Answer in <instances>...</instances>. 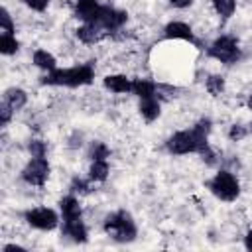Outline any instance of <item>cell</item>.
I'll return each mask as SVG.
<instances>
[{
	"label": "cell",
	"mask_w": 252,
	"mask_h": 252,
	"mask_svg": "<svg viewBox=\"0 0 252 252\" xmlns=\"http://www.w3.org/2000/svg\"><path fill=\"white\" fill-rule=\"evenodd\" d=\"M209 132H211V120L201 118L191 130L175 132L165 142V148L175 156H183V154H191V152L201 154L209 146Z\"/></svg>",
	"instance_id": "cell-1"
},
{
	"label": "cell",
	"mask_w": 252,
	"mask_h": 252,
	"mask_svg": "<svg viewBox=\"0 0 252 252\" xmlns=\"http://www.w3.org/2000/svg\"><path fill=\"white\" fill-rule=\"evenodd\" d=\"M93 79H94V69L91 65H79L71 69H53L41 79V83L53 87H81V85H89Z\"/></svg>",
	"instance_id": "cell-2"
},
{
	"label": "cell",
	"mask_w": 252,
	"mask_h": 252,
	"mask_svg": "<svg viewBox=\"0 0 252 252\" xmlns=\"http://www.w3.org/2000/svg\"><path fill=\"white\" fill-rule=\"evenodd\" d=\"M104 230L118 242H130L136 238V224L126 211H116L106 217L104 220Z\"/></svg>",
	"instance_id": "cell-3"
},
{
	"label": "cell",
	"mask_w": 252,
	"mask_h": 252,
	"mask_svg": "<svg viewBox=\"0 0 252 252\" xmlns=\"http://www.w3.org/2000/svg\"><path fill=\"white\" fill-rule=\"evenodd\" d=\"M209 189L215 197H219L220 201H234L240 193V185L238 179L234 177V173L220 169L211 181H209Z\"/></svg>",
	"instance_id": "cell-4"
},
{
	"label": "cell",
	"mask_w": 252,
	"mask_h": 252,
	"mask_svg": "<svg viewBox=\"0 0 252 252\" xmlns=\"http://www.w3.org/2000/svg\"><path fill=\"white\" fill-rule=\"evenodd\" d=\"M209 55L215 57L217 61L220 63H226V65H232L240 59V47H238V41L230 35H222L219 39L213 41V45L209 47Z\"/></svg>",
	"instance_id": "cell-5"
},
{
	"label": "cell",
	"mask_w": 252,
	"mask_h": 252,
	"mask_svg": "<svg viewBox=\"0 0 252 252\" xmlns=\"http://www.w3.org/2000/svg\"><path fill=\"white\" fill-rule=\"evenodd\" d=\"M24 219L30 226L39 228V230H53L59 222V217L53 209L47 207H37V209H30L24 213Z\"/></svg>",
	"instance_id": "cell-6"
},
{
	"label": "cell",
	"mask_w": 252,
	"mask_h": 252,
	"mask_svg": "<svg viewBox=\"0 0 252 252\" xmlns=\"http://www.w3.org/2000/svg\"><path fill=\"white\" fill-rule=\"evenodd\" d=\"M22 177L30 185L43 187L45 181H47V177H49V163H47V159L45 158H32L28 161V165L24 167Z\"/></svg>",
	"instance_id": "cell-7"
},
{
	"label": "cell",
	"mask_w": 252,
	"mask_h": 252,
	"mask_svg": "<svg viewBox=\"0 0 252 252\" xmlns=\"http://www.w3.org/2000/svg\"><path fill=\"white\" fill-rule=\"evenodd\" d=\"M124 22H126V12L114 10V8H110V6H100L98 12H96V16H94V20H93L91 24L100 26V28L108 33V32H114V30L122 28Z\"/></svg>",
	"instance_id": "cell-8"
},
{
	"label": "cell",
	"mask_w": 252,
	"mask_h": 252,
	"mask_svg": "<svg viewBox=\"0 0 252 252\" xmlns=\"http://www.w3.org/2000/svg\"><path fill=\"white\" fill-rule=\"evenodd\" d=\"M104 35H106V32L100 26L91 24V22H85L81 28H77V37L83 43H98Z\"/></svg>",
	"instance_id": "cell-9"
},
{
	"label": "cell",
	"mask_w": 252,
	"mask_h": 252,
	"mask_svg": "<svg viewBox=\"0 0 252 252\" xmlns=\"http://www.w3.org/2000/svg\"><path fill=\"white\" fill-rule=\"evenodd\" d=\"M163 32H165V37H169V39H185V41H191V43L195 41L193 30L183 22H169Z\"/></svg>",
	"instance_id": "cell-10"
},
{
	"label": "cell",
	"mask_w": 252,
	"mask_h": 252,
	"mask_svg": "<svg viewBox=\"0 0 252 252\" xmlns=\"http://www.w3.org/2000/svg\"><path fill=\"white\" fill-rule=\"evenodd\" d=\"M75 2V16L83 22H93L100 4L96 0H73Z\"/></svg>",
	"instance_id": "cell-11"
},
{
	"label": "cell",
	"mask_w": 252,
	"mask_h": 252,
	"mask_svg": "<svg viewBox=\"0 0 252 252\" xmlns=\"http://www.w3.org/2000/svg\"><path fill=\"white\" fill-rule=\"evenodd\" d=\"M63 234L69 236L73 242H87V226L81 219L77 220H63Z\"/></svg>",
	"instance_id": "cell-12"
},
{
	"label": "cell",
	"mask_w": 252,
	"mask_h": 252,
	"mask_svg": "<svg viewBox=\"0 0 252 252\" xmlns=\"http://www.w3.org/2000/svg\"><path fill=\"white\" fill-rule=\"evenodd\" d=\"M104 87L112 93H130L132 81L126 75H108V77H104Z\"/></svg>",
	"instance_id": "cell-13"
},
{
	"label": "cell",
	"mask_w": 252,
	"mask_h": 252,
	"mask_svg": "<svg viewBox=\"0 0 252 252\" xmlns=\"http://www.w3.org/2000/svg\"><path fill=\"white\" fill-rule=\"evenodd\" d=\"M59 207H61L63 220H77V219H81V205H79V201L75 197H71V195L63 197Z\"/></svg>",
	"instance_id": "cell-14"
},
{
	"label": "cell",
	"mask_w": 252,
	"mask_h": 252,
	"mask_svg": "<svg viewBox=\"0 0 252 252\" xmlns=\"http://www.w3.org/2000/svg\"><path fill=\"white\" fill-rule=\"evenodd\" d=\"M4 102H6L12 110H20V108L26 106V102H28V94H26V91L12 87V89H8V91L4 93Z\"/></svg>",
	"instance_id": "cell-15"
},
{
	"label": "cell",
	"mask_w": 252,
	"mask_h": 252,
	"mask_svg": "<svg viewBox=\"0 0 252 252\" xmlns=\"http://www.w3.org/2000/svg\"><path fill=\"white\" fill-rule=\"evenodd\" d=\"M140 114H142L148 122H154V120L159 116V100H158V96L140 98Z\"/></svg>",
	"instance_id": "cell-16"
},
{
	"label": "cell",
	"mask_w": 252,
	"mask_h": 252,
	"mask_svg": "<svg viewBox=\"0 0 252 252\" xmlns=\"http://www.w3.org/2000/svg\"><path fill=\"white\" fill-rule=\"evenodd\" d=\"M156 83L150 79H134L132 81V93L138 94L140 98H148V96H156Z\"/></svg>",
	"instance_id": "cell-17"
},
{
	"label": "cell",
	"mask_w": 252,
	"mask_h": 252,
	"mask_svg": "<svg viewBox=\"0 0 252 252\" xmlns=\"http://www.w3.org/2000/svg\"><path fill=\"white\" fill-rule=\"evenodd\" d=\"M108 171H110V167H108L106 159H94L89 169V177H91V181H104L108 177Z\"/></svg>",
	"instance_id": "cell-18"
},
{
	"label": "cell",
	"mask_w": 252,
	"mask_h": 252,
	"mask_svg": "<svg viewBox=\"0 0 252 252\" xmlns=\"http://www.w3.org/2000/svg\"><path fill=\"white\" fill-rule=\"evenodd\" d=\"M33 63H35L39 69L47 71V73L55 69V57H53L51 53H47L45 49H37V51L33 53Z\"/></svg>",
	"instance_id": "cell-19"
},
{
	"label": "cell",
	"mask_w": 252,
	"mask_h": 252,
	"mask_svg": "<svg viewBox=\"0 0 252 252\" xmlns=\"http://www.w3.org/2000/svg\"><path fill=\"white\" fill-rule=\"evenodd\" d=\"M0 51L4 55H12V53L18 51V39L14 37V33L2 32V35H0Z\"/></svg>",
	"instance_id": "cell-20"
},
{
	"label": "cell",
	"mask_w": 252,
	"mask_h": 252,
	"mask_svg": "<svg viewBox=\"0 0 252 252\" xmlns=\"http://www.w3.org/2000/svg\"><path fill=\"white\" fill-rule=\"evenodd\" d=\"M213 6H215L219 16L230 18L234 14V10H236V0H213Z\"/></svg>",
	"instance_id": "cell-21"
},
{
	"label": "cell",
	"mask_w": 252,
	"mask_h": 252,
	"mask_svg": "<svg viewBox=\"0 0 252 252\" xmlns=\"http://www.w3.org/2000/svg\"><path fill=\"white\" fill-rule=\"evenodd\" d=\"M224 89V79L220 75H211L207 77V91L213 94V96H219Z\"/></svg>",
	"instance_id": "cell-22"
},
{
	"label": "cell",
	"mask_w": 252,
	"mask_h": 252,
	"mask_svg": "<svg viewBox=\"0 0 252 252\" xmlns=\"http://www.w3.org/2000/svg\"><path fill=\"white\" fill-rule=\"evenodd\" d=\"M108 148H106V144H102V142H94L93 144V148H91V159L94 161V159H106L108 158Z\"/></svg>",
	"instance_id": "cell-23"
},
{
	"label": "cell",
	"mask_w": 252,
	"mask_h": 252,
	"mask_svg": "<svg viewBox=\"0 0 252 252\" xmlns=\"http://www.w3.org/2000/svg\"><path fill=\"white\" fill-rule=\"evenodd\" d=\"M45 152H47V148H45V144L41 140L30 142V154H32V158H45Z\"/></svg>",
	"instance_id": "cell-24"
},
{
	"label": "cell",
	"mask_w": 252,
	"mask_h": 252,
	"mask_svg": "<svg viewBox=\"0 0 252 252\" xmlns=\"http://www.w3.org/2000/svg\"><path fill=\"white\" fill-rule=\"evenodd\" d=\"M0 28H2V32H6V33H12V32H14V24H12V18H10V14H8V10H6V8H2Z\"/></svg>",
	"instance_id": "cell-25"
},
{
	"label": "cell",
	"mask_w": 252,
	"mask_h": 252,
	"mask_svg": "<svg viewBox=\"0 0 252 252\" xmlns=\"http://www.w3.org/2000/svg\"><path fill=\"white\" fill-rule=\"evenodd\" d=\"M244 136H246V128H244L242 124H232V126H230L228 138H230L232 142H238V140H242Z\"/></svg>",
	"instance_id": "cell-26"
},
{
	"label": "cell",
	"mask_w": 252,
	"mask_h": 252,
	"mask_svg": "<svg viewBox=\"0 0 252 252\" xmlns=\"http://www.w3.org/2000/svg\"><path fill=\"white\" fill-rule=\"evenodd\" d=\"M71 191H73V193H81V195H87L91 189H89V183H87L85 179H79V177H75V179L71 181Z\"/></svg>",
	"instance_id": "cell-27"
},
{
	"label": "cell",
	"mask_w": 252,
	"mask_h": 252,
	"mask_svg": "<svg viewBox=\"0 0 252 252\" xmlns=\"http://www.w3.org/2000/svg\"><path fill=\"white\" fill-rule=\"evenodd\" d=\"M24 4L30 6V8L35 10V12H43V10L49 6V0H24Z\"/></svg>",
	"instance_id": "cell-28"
},
{
	"label": "cell",
	"mask_w": 252,
	"mask_h": 252,
	"mask_svg": "<svg viewBox=\"0 0 252 252\" xmlns=\"http://www.w3.org/2000/svg\"><path fill=\"white\" fill-rule=\"evenodd\" d=\"M12 112H14V110H12V108H10V106L4 102V104L0 106V124H8V122H10Z\"/></svg>",
	"instance_id": "cell-29"
},
{
	"label": "cell",
	"mask_w": 252,
	"mask_h": 252,
	"mask_svg": "<svg viewBox=\"0 0 252 252\" xmlns=\"http://www.w3.org/2000/svg\"><path fill=\"white\" fill-rule=\"evenodd\" d=\"M169 4L175 6V8H187V6L193 4V0H169Z\"/></svg>",
	"instance_id": "cell-30"
},
{
	"label": "cell",
	"mask_w": 252,
	"mask_h": 252,
	"mask_svg": "<svg viewBox=\"0 0 252 252\" xmlns=\"http://www.w3.org/2000/svg\"><path fill=\"white\" fill-rule=\"evenodd\" d=\"M244 246H246L248 250H252V230H250V232L244 236Z\"/></svg>",
	"instance_id": "cell-31"
},
{
	"label": "cell",
	"mask_w": 252,
	"mask_h": 252,
	"mask_svg": "<svg viewBox=\"0 0 252 252\" xmlns=\"http://www.w3.org/2000/svg\"><path fill=\"white\" fill-rule=\"evenodd\" d=\"M248 108H252V94H250V98H248Z\"/></svg>",
	"instance_id": "cell-32"
}]
</instances>
